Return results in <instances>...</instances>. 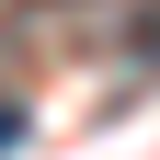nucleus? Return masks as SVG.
Instances as JSON below:
<instances>
[{
    "instance_id": "f257e3e1",
    "label": "nucleus",
    "mask_w": 160,
    "mask_h": 160,
    "mask_svg": "<svg viewBox=\"0 0 160 160\" xmlns=\"http://www.w3.org/2000/svg\"><path fill=\"white\" fill-rule=\"evenodd\" d=\"M12 137H23V103H0V149H12Z\"/></svg>"
}]
</instances>
